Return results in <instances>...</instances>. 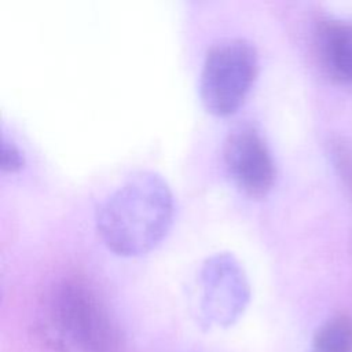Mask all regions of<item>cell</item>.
I'll list each match as a JSON object with an SVG mask.
<instances>
[{"mask_svg": "<svg viewBox=\"0 0 352 352\" xmlns=\"http://www.w3.org/2000/svg\"><path fill=\"white\" fill-rule=\"evenodd\" d=\"M199 312L209 326H228L245 311L250 285L238 257L226 250L208 256L198 274Z\"/></svg>", "mask_w": 352, "mask_h": 352, "instance_id": "obj_4", "label": "cell"}, {"mask_svg": "<svg viewBox=\"0 0 352 352\" xmlns=\"http://www.w3.org/2000/svg\"><path fill=\"white\" fill-rule=\"evenodd\" d=\"M175 199L166 179L155 170L131 173L98 206L95 226L103 243L121 256L155 248L170 228Z\"/></svg>", "mask_w": 352, "mask_h": 352, "instance_id": "obj_2", "label": "cell"}, {"mask_svg": "<svg viewBox=\"0 0 352 352\" xmlns=\"http://www.w3.org/2000/svg\"><path fill=\"white\" fill-rule=\"evenodd\" d=\"M25 162L23 153L16 146L15 142L3 138L1 144V169L4 172H16L22 168Z\"/></svg>", "mask_w": 352, "mask_h": 352, "instance_id": "obj_9", "label": "cell"}, {"mask_svg": "<svg viewBox=\"0 0 352 352\" xmlns=\"http://www.w3.org/2000/svg\"><path fill=\"white\" fill-rule=\"evenodd\" d=\"M315 43L326 73L337 81L352 82V22L320 21L316 26Z\"/></svg>", "mask_w": 352, "mask_h": 352, "instance_id": "obj_6", "label": "cell"}, {"mask_svg": "<svg viewBox=\"0 0 352 352\" xmlns=\"http://www.w3.org/2000/svg\"><path fill=\"white\" fill-rule=\"evenodd\" d=\"M258 72V54L245 37H226L213 43L204 58L199 95L208 111L234 113L248 96Z\"/></svg>", "mask_w": 352, "mask_h": 352, "instance_id": "obj_3", "label": "cell"}, {"mask_svg": "<svg viewBox=\"0 0 352 352\" xmlns=\"http://www.w3.org/2000/svg\"><path fill=\"white\" fill-rule=\"evenodd\" d=\"M223 162L235 184L250 197L265 195L275 182V162L271 150L252 124L230 129L223 142Z\"/></svg>", "mask_w": 352, "mask_h": 352, "instance_id": "obj_5", "label": "cell"}, {"mask_svg": "<svg viewBox=\"0 0 352 352\" xmlns=\"http://www.w3.org/2000/svg\"><path fill=\"white\" fill-rule=\"evenodd\" d=\"M331 157L333 162L342 179L344 184L352 194V147L345 142L336 140L331 143Z\"/></svg>", "mask_w": 352, "mask_h": 352, "instance_id": "obj_8", "label": "cell"}, {"mask_svg": "<svg viewBox=\"0 0 352 352\" xmlns=\"http://www.w3.org/2000/svg\"><path fill=\"white\" fill-rule=\"evenodd\" d=\"M311 352H352V316L341 312L326 319L314 334Z\"/></svg>", "mask_w": 352, "mask_h": 352, "instance_id": "obj_7", "label": "cell"}, {"mask_svg": "<svg viewBox=\"0 0 352 352\" xmlns=\"http://www.w3.org/2000/svg\"><path fill=\"white\" fill-rule=\"evenodd\" d=\"M36 333L55 352H118L122 345L103 296L77 271L60 274L44 287Z\"/></svg>", "mask_w": 352, "mask_h": 352, "instance_id": "obj_1", "label": "cell"}]
</instances>
